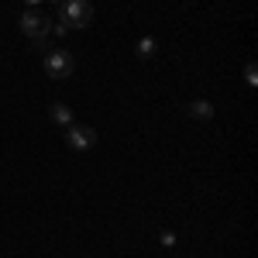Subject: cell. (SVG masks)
Returning <instances> with one entry per match:
<instances>
[{
    "label": "cell",
    "mask_w": 258,
    "mask_h": 258,
    "mask_svg": "<svg viewBox=\"0 0 258 258\" xmlns=\"http://www.w3.org/2000/svg\"><path fill=\"white\" fill-rule=\"evenodd\" d=\"M24 4H28V7H41L45 0H24Z\"/></svg>",
    "instance_id": "30bf717a"
},
{
    "label": "cell",
    "mask_w": 258,
    "mask_h": 258,
    "mask_svg": "<svg viewBox=\"0 0 258 258\" xmlns=\"http://www.w3.org/2000/svg\"><path fill=\"white\" fill-rule=\"evenodd\" d=\"M48 4H52V7H62V4H66V0H48Z\"/></svg>",
    "instance_id": "8fae6325"
},
{
    "label": "cell",
    "mask_w": 258,
    "mask_h": 258,
    "mask_svg": "<svg viewBox=\"0 0 258 258\" xmlns=\"http://www.w3.org/2000/svg\"><path fill=\"white\" fill-rule=\"evenodd\" d=\"M48 117H52V124L55 127H69L73 124V110H69V103H52V110H48Z\"/></svg>",
    "instance_id": "5b68a950"
},
{
    "label": "cell",
    "mask_w": 258,
    "mask_h": 258,
    "mask_svg": "<svg viewBox=\"0 0 258 258\" xmlns=\"http://www.w3.org/2000/svg\"><path fill=\"white\" fill-rule=\"evenodd\" d=\"M18 24H21V31L35 41V48H52V41H48V35H52V18H45V11L28 7Z\"/></svg>",
    "instance_id": "6da1fadb"
},
{
    "label": "cell",
    "mask_w": 258,
    "mask_h": 258,
    "mask_svg": "<svg viewBox=\"0 0 258 258\" xmlns=\"http://www.w3.org/2000/svg\"><path fill=\"white\" fill-rule=\"evenodd\" d=\"M159 241L165 244V248H172V244H176V234H172V231H162V234H159Z\"/></svg>",
    "instance_id": "9c48e42d"
},
{
    "label": "cell",
    "mask_w": 258,
    "mask_h": 258,
    "mask_svg": "<svg viewBox=\"0 0 258 258\" xmlns=\"http://www.w3.org/2000/svg\"><path fill=\"white\" fill-rule=\"evenodd\" d=\"M59 21L73 31V28H86L93 21V0H66L59 7Z\"/></svg>",
    "instance_id": "7a4b0ae2"
},
{
    "label": "cell",
    "mask_w": 258,
    "mask_h": 258,
    "mask_svg": "<svg viewBox=\"0 0 258 258\" xmlns=\"http://www.w3.org/2000/svg\"><path fill=\"white\" fill-rule=\"evenodd\" d=\"M155 48H159L155 38H152V35H145V38L138 41V48H135V52H138V59H152V55H155Z\"/></svg>",
    "instance_id": "52a82bcc"
},
{
    "label": "cell",
    "mask_w": 258,
    "mask_h": 258,
    "mask_svg": "<svg viewBox=\"0 0 258 258\" xmlns=\"http://www.w3.org/2000/svg\"><path fill=\"white\" fill-rule=\"evenodd\" d=\"M186 110H189V117H193V120H210V117H214V103H210V100H189Z\"/></svg>",
    "instance_id": "8992f818"
},
{
    "label": "cell",
    "mask_w": 258,
    "mask_h": 258,
    "mask_svg": "<svg viewBox=\"0 0 258 258\" xmlns=\"http://www.w3.org/2000/svg\"><path fill=\"white\" fill-rule=\"evenodd\" d=\"M244 83H248V86H258V69H255V62H248V66H244Z\"/></svg>",
    "instance_id": "ba28073f"
},
{
    "label": "cell",
    "mask_w": 258,
    "mask_h": 258,
    "mask_svg": "<svg viewBox=\"0 0 258 258\" xmlns=\"http://www.w3.org/2000/svg\"><path fill=\"white\" fill-rule=\"evenodd\" d=\"M45 73H48L52 80L73 76V55H69L66 48H48V52H45Z\"/></svg>",
    "instance_id": "3957f363"
},
{
    "label": "cell",
    "mask_w": 258,
    "mask_h": 258,
    "mask_svg": "<svg viewBox=\"0 0 258 258\" xmlns=\"http://www.w3.org/2000/svg\"><path fill=\"white\" fill-rule=\"evenodd\" d=\"M66 145L73 148V152H90L93 145H97V131L90 127V124H69L66 127Z\"/></svg>",
    "instance_id": "277c9868"
}]
</instances>
